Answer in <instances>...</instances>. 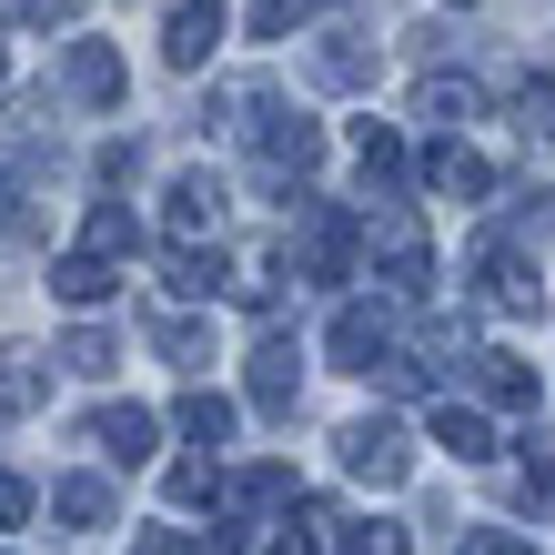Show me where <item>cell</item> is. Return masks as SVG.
<instances>
[{
	"label": "cell",
	"instance_id": "1f68e13d",
	"mask_svg": "<svg viewBox=\"0 0 555 555\" xmlns=\"http://www.w3.org/2000/svg\"><path fill=\"white\" fill-rule=\"evenodd\" d=\"M454 555H535V545H526V535H505V526H475Z\"/></svg>",
	"mask_w": 555,
	"mask_h": 555
},
{
	"label": "cell",
	"instance_id": "5bb4252c",
	"mask_svg": "<svg viewBox=\"0 0 555 555\" xmlns=\"http://www.w3.org/2000/svg\"><path fill=\"white\" fill-rule=\"evenodd\" d=\"M424 182H435L444 203H485V192H495V172H485V162H475L465 142H454V132H444L435 152H424Z\"/></svg>",
	"mask_w": 555,
	"mask_h": 555
},
{
	"label": "cell",
	"instance_id": "603a6c76",
	"mask_svg": "<svg viewBox=\"0 0 555 555\" xmlns=\"http://www.w3.org/2000/svg\"><path fill=\"white\" fill-rule=\"evenodd\" d=\"M172 424H182V435L203 444V454H212V444H233V404H222V395H203V384H192V395L172 404Z\"/></svg>",
	"mask_w": 555,
	"mask_h": 555
},
{
	"label": "cell",
	"instance_id": "ffe728a7",
	"mask_svg": "<svg viewBox=\"0 0 555 555\" xmlns=\"http://www.w3.org/2000/svg\"><path fill=\"white\" fill-rule=\"evenodd\" d=\"M41 222V172L30 162H0V243H21Z\"/></svg>",
	"mask_w": 555,
	"mask_h": 555
},
{
	"label": "cell",
	"instance_id": "7a4b0ae2",
	"mask_svg": "<svg viewBox=\"0 0 555 555\" xmlns=\"http://www.w3.org/2000/svg\"><path fill=\"white\" fill-rule=\"evenodd\" d=\"M253 162H263V182H313L323 172V121L263 102V112H253Z\"/></svg>",
	"mask_w": 555,
	"mask_h": 555
},
{
	"label": "cell",
	"instance_id": "277c9868",
	"mask_svg": "<svg viewBox=\"0 0 555 555\" xmlns=\"http://www.w3.org/2000/svg\"><path fill=\"white\" fill-rule=\"evenodd\" d=\"M475 283H485V304H495V313H535V304H545L535 253H526V243H505V233H485V243H475Z\"/></svg>",
	"mask_w": 555,
	"mask_h": 555
},
{
	"label": "cell",
	"instance_id": "8992f818",
	"mask_svg": "<svg viewBox=\"0 0 555 555\" xmlns=\"http://www.w3.org/2000/svg\"><path fill=\"white\" fill-rule=\"evenodd\" d=\"M293 395H304V344H293V334H263V344H253V414H293Z\"/></svg>",
	"mask_w": 555,
	"mask_h": 555
},
{
	"label": "cell",
	"instance_id": "d590c367",
	"mask_svg": "<svg viewBox=\"0 0 555 555\" xmlns=\"http://www.w3.org/2000/svg\"><path fill=\"white\" fill-rule=\"evenodd\" d=\"M0 81H11V61H0Z\"/></svg>",
	"mask_w": 555,
	"mask_h": 555
},
{
	"label": "cell",
	"instance_id": "4316f807",
	"mask_svg": "<svg viewBox=\"0 0 555 555\" xmlns=\"http://www.w3.org/2000/svg\"><path fill=\"white\" fill-rule=\"evenodd\" d=\"M353 152H364V192L404 172V142H395V132H384V121H364V132H353Z\"/></svg>",
	"mask_w": 555,
	"mask_h": 555
},
{
	"label": "cell",
	"instance_id": "30bf717a",
	"mask_svg": "<svg viewBox=\"0 0 555 555\" xmlns=\"http://www.w3.org/2000/svg\"><path fill=\"white\" fill-rule=\"evenodd\" d=\"M51 515H61V535H102L121 505H112L102 475H51Z\"/></svg>",
	"mask_w": 555,
	"mask_h": 555
},
{
	"label": "cell",
	"instance_id": "cb8c5ba5",
	"mask_svg": "<svg viewBox=\"0 0 555 555\" xmlns=\"http://www.w3.org/2000/svg\"><path fill=\"white\" fill-rule=\"evenodd\" d=\"M132 243H142V233H132V212H121V203H91V212H81V253H102V263H121Z\"/></svg>",
	"mask_w": 555,
	"mask_h": 555
},
{
	"label": "cell",
	"instance_id": "7c38bea8",
	"mask_svg": "<svg viewBox=\"0 0 555 555\" xmlns=\"http://www.w3.org/2000/svg\"><path fill=\"white\" fill-rule=\"evenodd\" d=\"M222 203H233V192H222L212 172H182L172 182V243H212L222 233Z\"/></svg>",
	"mask_w": 555,
	"mask_h": 555
},
{
	"label": "cell",
	"instance_id": "3957f363",
	"mask_svg": "<svg viewBox=\"0 0 555 555\" xmlns=\"http://www.w3.org/2000/svg\"><path fill=\"white\" fill-rule=\"evenodd\" d=\"M293 263H304L313 283H344L353 273V222L334 203H313V192H304V212H293Z\"/></svg>",
	"mask_w": 555,
	"mask_h": 555
},
{
	"label": "cell",
	"instance_id": "ba28073f",
	"mask_svg": "<svg viewBox=\"0 0 555 555\" xmlns=\"http://www.w3.org/2000/svg\"><path fill=\"white\" fill-rule=\"evenodd\" d=\"M61 81H72V102L112 112V102H121V51H112V41H72V51H61Z\"/></svg>",
	"mask_w": 555,
	"mask_h": 555
},
{
	"label": "cell",
	"instance_id": "d6a6232c",
	"mask_svg": "<svg viewBox=\"0 0 555 555\" xmlns=\"http://www.w3.org/2000/svg\"><path fill=\"white\" fill-rule=\"evenodd\" d=\"M11 526H30V485L0 465V535H11Z\"/></svg>",
	"mask_w": 555,
	"mask_h": 555
},
{
	"label": "cell",
	"instance_id": "ac0fdd59",
	"mask_svg": "<svg viewBox=\"0 0 555 555\" xmlns=\"http://www.w3.org/2000/svg\"><path fill=\"white\" fill-rule=\"evenodd\" d=\"M475 395L495 414H535V364H515V353H475Z\"/></svg>",
	"mask_w": 555,
	"mask_h": 555
},
{
	"label": "cell",
	"instance_id": "83f0119b",
	"mask_svg": "<svg viewBox=\"0 0 555 555\" xmlns=\"http://www.w3.org/2000/svg\"><path fill=\"white\" fill-rule=\"evenodd\" d=\"M515 132H526V142H555V81H526V91H515Z\"/></svg>",
	"mask_w": 555,
	"mask_h": 555
},
{
	"label": "cell",
	"instance_id": "484cf974",
	"mask_svg": "<svg viewBox=\"0 0 555 555\" xmlns=\"http://www.w3.org/2000/svg\"><path fill=\"white\" fill-rule=\"evenodd\" d=\"M334 555H414V545H404V526L364 515V526H334Z\"/></svg>",
	"mask_w": 555,
	"mask_h": 555
},
{
	"label": "cell",
	"instance_id": "8fae6325",
	"mask_svg": "<svg viewBox=\"0 0 555 555\" xmlns=\"http://www.w3.org/2000/svg\"><path fill=\"white\" fill-rule=\"evenodd\" d=\"M323 353H334L344 374H374V353H384V313H374V304H344L334 323H323Z\"/></svg>",
	"mask_w": 555,
	"mask_h": 555
},
{
	"label": "cell",
	"instance_id": "f1b7e54d",
	"mask_svg": "<svg viewBox=\"0 0 555 555\" xmlns=\"http://www.w3.org/2000/svg\"><path fill=\"white\" fill-rule=\"evenodd\" d=\"M0 21H21V30H72L81 0H0Z\"/></svg>",
	"mask_w": 555,
	"mask_h": 555
},
{
	"label": "cell",
	"instance_id": "4fadbf2b",
	"mask_svg": "<svg viewBox=\"0 0 555 555\" xmlns=\"http://www.w3.org/2000/svg\"><path fill=\"white\" fill-rule=\"evenodd\" d=\"M364 81H374L364 30H323V41H313V91H364Z\"/></svg>",
	"mask_w": 555,
	"mask_h": 555
},
{
	"label": "cell",
	"instance_id": "9a60e30c",
	"mask_svg": "<svg viewBox=\"0 0 555 555\" xmlns=\"http://www.w3.org/2000/svg\"><path fill=\"white\" fill-rule=\"evenodd\" d=\"M152 435H162V424L142 404H102V414H91V444H102L112 465H152Z\"/></svg>",
	"mask_w": 555,
	"mask_h": 555
},
{
	"label": "cell",
	"instance_id": "836d02e7",
	"mask_svg": "<svg viewBox=\"0 0 555 555\" xmlns=\"http://www.w3.org/2000/svg\"><path fill=\"white\" fill-rule=\"evenodd\" d=\"M132 555H203V545H192L182 526H142V535H132Z\"/></svg>",
	"mask_w": 555,
	"mask_h": 555
},
{
	"label": "cell",
	"instance_id": "7402d4cb",
	"mask_svg": "<svg viewBox=\"0 0 555 555\" xmlns=\"http://www.w3.org/2000/svg\"><path fill=\"white\" fill-rule=\"evenodd\" d=\"M152 344H162V364H172V374H203L212 364V323H192V313H162Z\"/></svg>",
	"mask_w": 555,
	"mask_h": 555
},
{
	"label": "cell",
	"instance_id": "e575fe53",
	"mask_svg": "<svg viewBox=\"0 0 555 555\" xmlns=\"http://www.w3.org/2000/svg\"><path fill=\"white\" fill-rule=\"evenodd\" d=\"M273 555H313V526H304V535H283V545H273Z\"/></svg>",
	"mask_w": 555,
	"mask_h": 555
},
{
	"label": "cell",
	"instance_id": "5b68a950",
	"mask_svg": "<svg viewBox=\"0 0 555 555\" xmlns=\"http://www.w3.org/2000/svg\"><path fill=\"white\" fill-rule=\"evenodd\" d=\"M334 444H344V475H353V485H404V475H414V444H404V435H395L384 414L344 424Z\"/></svg>",
	"mask_w": 555,
	"mask_h": 555
},
{
	"label": "cell",
	"instance_id": "2e32d148",
	"mask_svg": "<svg viewBox=\"0 0 555 555\" xmlns=\"http://www.w3.org/2000/svg\"><path fill=\"white\" fill-rule=\"evenodd\" d=\"M414 112L435 121V132H465V121L485 112V91H475L465 72H424V91H414Z\"/></svg>",
	"mask_w": 555,
	"mask_h": 555
},
{
	"label": "cell",
	"instance_id": "e0dca14e",
	"mask_svg": "<svg viewBox=\"0 0 555 555\" xmlns=\"http://www.w3.org/2000/svg\"><path fill=\"white\" fill-rule=\"evenodd\" d=\"M435 444L454 454V465H495V424H485L475 404H454V395L435 404Z\"/></svg>",
	"mask_w": 555,
	"mask_h": 555
},
{
	"label": "cell",
	"instance_id": "f546056e",
	"mask_svg": "<svg viewBox=\"0 0 555 555\" xmlns=\"http://www.w3.org/2000/svg\"><path fill=\"white\" fill-rule=\"evenodd\" d=\"M212 495H222L212 454H182V465H172V505H212Z\"/></svg>",
	"mask_w": 555,
	"mask_h": 555
},
{
	"label": "cell",
	"instance_id": "d6986e66",
	"mask_svg": "<svg viewBox=\"0 0 555 555\" xmlns=\"http://www.w3.org/2000/svg\"><path fill=\"white\" fill-rule=\"evenodd\" d=\"M112 263H102V253H61V263H51V293H61V304H72V313H91V304H112Z\"/></svg>",
	"mask_w": 555,
	"mask_h": 555
},
{
	"label": "cell",
	"instance_id": "6da1fadb",
	"mask_svg": "<svg viewBox=\"0 0 555 555\" xmlns=\"http://www.w3.org/2000/svg\"><path fill=\"white\" fill-rule=\"evenodd\" d=\"M353 243L374 253V273L395 283V293H424V283H435V233H424L414 203H374L364 222H353Z\"/></svg>",
	"mask_w": 555,
	"mask_h": 555
},
{
	"label": "cell",
	"instance_id": "44dd1931",
	"mask_svg": "<svg viewBox=\"0 0 555 555\" xmlns=\"http://www.w3.org/2000/svg\"><path fill=\"white\" fill-rule=\"evenodd\" d=\"M222 505H233V515H273V505H293V465H243L233 485H222Z\"/></svg>",
	"mask_w": 555,
	"mask_h": 555
},
{
	"label": "cell",
	"instance_id": "d4e9b609",
	"mask_svg": "<svg viewBox=\"0 0 555 555\" xmlns=\"http://www.w3.org/2000/svg\"><path fill=\"white\" fill-rule=\"evenodd\" d=\"M112 364H121V344L102 334V323H81V334H72V344H61V374H91V384H102Z\"/></svg>",
	"mask_w": 555,
	"mask_h": 555
},
{
	"label": "cell",
	"instance_id": "4dcf8cb0",
	"mask_svg": "<svg viewBox=\"0 0 555 555\" xmlns=\"http://www.w3.org/2000/svg\"><path fill=\"white\" fill-rule=\"evenodd\" d=\"M304 11H313V0H253V41H283V30H304Z\"/></svg>",
	"mask_w": 555,
	"mask_h": 555
},
{
	"label": "cell",
	"instance_id": "52a82bcc",
	"mask_svg": "<svg viewBox=\"0 0 555 555\" xmlns=\"http://www.w3.org/2000/svg\"><path fill=\"white\" fill-rule=\"evenodd\" d=\"M212 51H222V0H182V11L162 21V61H172V72H203Z\"/></svg>",
	"mask_w": 555,
	"mask_h": 555
},
{
	"label": "cell",
	"instance_id": "9c48e42d",
	"mask_svg": "<svg viewBox=\"0 0 555 555\" xmlns=\"http://www.w3.org/2000/svg\"><path fill=\"white\" fill-rule=\"evenodd\" d=\"M41 395H51V353H30V344H0V424L41 414Z\"/></svg>",
	"mask_w": 555,
	"mask_h": 555
}]
</instances>
